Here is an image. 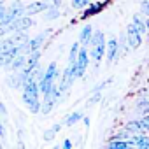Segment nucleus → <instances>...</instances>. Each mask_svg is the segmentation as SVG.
<instances>
[{
  "label": "nucleus",
  "mask_w": 149,
  "mask_h": 149,
  "mask_svg": "<svg viewBox=\"0 0 149 149\" xmlns=\"http://www.w3.org/2000/svg\"><path fill=\"white\" fill-rule=\"evenodd\" d=\"M88 53H90V58L93 60L95 67L100 65V61L104 60L105 56V33L102 30H93V35H91V40H90V46H88Z\"/></svg>",
  "instance_id": "f257e3e1"
},
{
  "label": "nucleus",
  "mask_w": 149,
  "mask_h": 149,
  "mask_svg": "<svg viewBox=\"0 0 149 149\" xmlns=\"http://www.w3.org/2000/svg\"><path fill=\"white\" fill-rule=\"evenodd\" d=\"M58 77H60L58 67H56V63L53 61V63L47 65V68L42 72V76H40V79H39V90H40V93H42L44 97L49 95L51 88L54 86V79H58Z\"/></svg>",
  "instance_id": "f03ea898"
},
{
  "label": "nucleus",
  "mask_w": 149,
  "mask_h": 149,
  "mask_svg": "<svg viewBox=\"0 0 149 149\" xmlns=\"http://www.w3.org/2000/svg\"><path fill=\"white\" fill-rule=\"evenodd\" d=\"M76 72H77L76 63H68V65H67V68H65V70H63V74H61V77H58V79H60L58 90H60L61 93H67V91H68V88L72 86L74 79H76Z\"/></svg>",
  "instance_id": "7ed1b4c3"
},
{
  "label": "nucleus",
  "mask_w": 149,
  "mask_h": 149,
  "mask_svg": "<svg viewBox=\"0 0 149 149\" xmlns=\"http://www.w3.org/2000/svg\"><path fill=\"white\" fill-rule=\"evenodd\" d=\"M76 67H77V72H76V79H81L84 76V72L90 65V53H88V47L81 46L79 47V53H77V58H76Z\"/></svg>",
  "instance_id": "20e7f679"
},
{
  "label": "nucleus",
  "mask_w": 149,
  "mask_h": 149,
  "mask_svg": "<svg viewBox=\"0 0 149 149\" xmlns=\"http://www.w3.org/2000/svg\"><path fill=\"white\" fill-rule=\"evenodd\" d=\"M112 4V0H100V2H91L88 7H84V11L81 13V19H88V18H93L97 14H100L105 7H109Z\"/></svg>",
  "instance_id": "39448f33"
},
{
  "label": "nucleus",
  "mask_w": 149,
  "mask_h": 149,
  "mask_svg": "<svg viewBox=\"0 0 149 149\" xmlns=\"http://www.w3.org/2000/svg\"><path fill=\"white\" fill-rule=\"evenodd\" d=\"M119 40L118 37H111L109 40H105V56H107V65H112L114 61H118L119 58Z\"/></svg>",
  "instance_id": "423d86ee"
},
{
  "label": "nucleus",
  "mask_w": 149,
  "mask_h": 149,
  "mask_svg": "<svg viewBox=\"0 0 149 149\" xmlns=\"http://www.w3.org/2000/svg\"><path fill=\"white\" fill-rule=\"evenodd\" d=\"M140 44H142V35L133 26V23H128V26H126V46L132 51H135V49L140 47Z\"/></svg>",
  "instance_id": "0eeeda50"
},
{
  "label": "nucleus",
  "mask_w": 149,
  "mask_h": 149,
  "mask_svg": "<svg viewBox=\"0 0 149 149\" xmlns=\"http://www.w3.org/2000/svg\"><path fill=\"white\" fill-rule=\"evenodd\" d=\"M32 25H33L32 18L26 16V14H23V16H19V18L13 19V21L9 23V30H11V32H26Z\"/></svg>",
  "instance_id": "6e6552de"
},
{
  "label": "nucleus",
  "mask_w": 149,
  "mask_h": 149,
  "mask_svg": "<svg viewBox=\"0 0 149 149\" xmlns=\"http://www.w3.org/2000/svg\"><path fill=\"white\" fill-rule=\"evenodd\" d=\"M21 102L23 105L32 112V114H40V98L39 97H32V95H26V93H21Z\"/></svg>",
  "instance_id": "1a4fd4ad"
},
{
  "label": "nucleus",
  "mask_w": 149,
  "mask_h": 149,
  "mask_svg": "<svg viewBox=\"0 0 149 149\" xmlns=\"http://www.w3.org/2000/svg\"><path fill=\"white\" fill-rule=\"evenodd\" d=\"M49 32H46V33H40V35H35V37H32V39H28L26 40V44H25V54H28V53H32V51H40V47H42V44H44V40H46V35H47Z\"/></svg>",
  "instance_id": "9d476101"
},
{
  "label": "nucleus",
  "mask_w": 149,
  "mask_h": 149,
  "mask_svg": "<svg viewBox=\"0 0 149 149\" xmlns=\"http://www.w3.org/2000/svg\"><path fill=\"white\" fill-rule=\"evenodd\" d=\"M47 7H49V4L44 2V0H32V2L25 7V14L33 16V14H39V13H44Z\"/></svg>",
  "instance_id": "9b49d317"
},
{
  "label": "nucleus",
  "mask_w": 149,
  "mask_h": 149,
  "mask_svg": "<svg viewBox=\"0 0 149 149\" xmlns=\"http://www.w3.org/2000/svg\"><path fill=\"white\" fill-rule=\"evenodd\" d=\"M125 130H128L130 133H146L149 132V125L144 119H133L125 125Z\"/></svg>",
  "instance_id": "f8f14e48"
},
{
  "label": "nucleus",
  "mask_w": 149,
  "mask_h": 149,
  "mask_svg": "<svg viewBox=\"0 0 149 149\" xmlns=\"http://www.w3.org/2000/svg\"><path fill=\"white\" fill-rule=\"evenodd\" d=\"M130 140L135 147H140V149H149V135H144V133H132L130 135Z\"/></svg>",
  "instance_id": "ddd939ff"
},
{
  "label": "nucleus",
  "mask_w": 149,
  "mask_h": 149,
  "mask_svg": "<svg viewBox=\"0 0 149 149\" xmlns=\"http://www.w3.org/2000/svg\"><path fill=\"white\" fill-rule=\"evenodd\" d=\"M91 35H93V26L91 25H84L83 28H81V32H79V44L81 46H84V47H88L90 46V40H91Z\"/></svg>",
  "instance_id": "4468645a"
},
{
  "label": "nucleus",
  "mask_w": 149,
  "mask_h": 149,
  "mask_svg": "<svg viewBox=\"0 0 149 149\" xmlns=\"http://www.w3.org/2000/svg\"><path fill=\"white\" fill-rule=\"evenodd\" d=\"M40 54H42L40 51H32V53H28V54H26V63H25V68L32 72V70L39 65V61H40Z\"/></svg>",
  "instance_id": "2eb2a0df"
},
{
  "label": "nucleus",
  "mask_w": 149,
  "mask_h": 149,
  "mask_svg": "<svg viewBox=\"0 0 149 149\" xmlns=\"http://www.w3.org/2000/svg\"><path fill=\"white\" fill-rule=\"evenodd\" d=\"M25 63H26V54L21 53V54H18V56L7 65V68H9L11 72H18V70H21V68L25 67Z\"/></svg>",
  "instance_id": "dca6fc26"
},
{
  "label": "nucleus",
  "mask_w": 149,
  "mask_h": 149,
  "mask_svg": "<svg viewBox=\"0 0 149 149\" xmlns=\"http://www.w3.org/2000/svg\"><path fill=\"white\" fill-rule=\"evenodd\" d=\"M81 119H83V112H81V111H74V112L67 114L61 123H63V126H72V125H76V123L81 121Z\"/></svg>",
  "instance_id": "f3484780"
},
{
  "label": "nucleus",
  "mask_w": 149,
  "mask_h": 149,
  "mask_svg": "<svg viewBox=\"0 0 149 149\" xmlns=\"http://www.w3.org/2000/svg\"><path fill=\"white\" fill-rule=\"evenodd\" d=\"M132 146H133V144H132L130 139H125V140L118 139V140H109V142H107V149H128V147H132Z\"/></svg>",
  "instance_id": "a211bd4d"
},
{
  "label": "nucleus",
  "mask_w": 149,
  "mask_h": 149,
  "mask_svg": "<svg viewBox=\"0 0 149 149\" xmlns=\"http://www.w3.org/2000/svg\"><path fill=\"white\" fill-rule=\"evenodd\" d=\"M16 44H18V42H16L14 37H4L2 40H0V54H2V53H7V51L13 49Z\"/></svg>",
  "instance_id": "6ab92c4d"
},
{
  "label": "nucleus",
  "mask_w": 149,
  "mask_h": 149,
  "mask_svg": "<svg viewBox=\"0 0 149 149\" xmlns=\"http://www.w3.org/2000/svg\"><path fill=\"white\" fill-rule=\"evenodd\" d=\"M132 23H133V26L139 30V33L144 37V33L147 32V28H146V19H142V18H140V14H133Z\"/></svg>",
  "instance_id": "aec40b11"
},
{
  "label": "nucleus",
  "mask_w": 149,
  "mask_h": 149,
  "mask_svg": "<svg viewBox=\"0 0 149 149\" xmlns=\"http://www.w3.org/2000/svg\"><path fill=\"white\" fill-rule=\"evenodd\" d=\"M56 105V102L54 100H51V98H46L44 100V104L40 105V114H49L51 111H53V107Z\"/></svg>",
  "instance_id": "412c9836"
},
{
  "label": "nucleus",
  "mask_w": 149,
  "mask_h": 149,
  "mask_svg": "<svg viewBox=\"0 0 149 149\" xmlns=\"http://www.w3.org/2000/svg\"><path fill=\"white\" fill-rule=\"evenodd\" d=\"M79 47H81L79 42H74V44H72V47H70V51H68V63H74V61H76L77 53H79Z\"/></svg>",
  "instance_id": "4be33fe9"
},
{
  "label": "nucleus",
  "mask_w": 149,
  "mask_h": 149,
  "mask_svg": "<svg viewBox=\"0 0 149 149\" xmlns=\"http://www.w3.org/2000/svg\"><path fill=\"white\" fill-rule=\"evenodd\" d=\"M46 11H47V13H46V19H47V21H51V19H58V18H60V11H58V7L49 6Z\"/></svg>",
  "instance_id": "5701e85b"
},
{
  "label": "nucleus",
  "mask_w": 149,
  "mask_h": 149,
  "mask_svg": "<svg viewBox=\"0 0 149 149\" xmlns=\"http://www.w3.org/2000/svg\"><path fill=\"white\" fill-rule=\"evenodd\" d=\"M130 135H132V133H130L128 130H125V128H123L121 132H118V133H114V135H111V139H109V140H118V139H121V140H125V139H130Z\"/></svg>",
  "instance_id": "b1692460"
},
{
  "label": "nucleus",
  "mask_w": 149,
  "mask_h": 149,
  "mask_svg": "<svg viewBox=\"0 0 149 149\" xmlns=\"http://www.w3.org/2000/svg\"><path fill=\"white\" fill-rule=\"evenodd\" d=\"M91 4V0H72V6H74V9H79V11H83L84 7H88Z\"/></svg>",
  "instance_id": "393cba45"
},
{
  "label": "nucleus",
  "mask_w": 149,
  "mask_h": 149,
  "mask_svg": "<svg viewBox=\"0 0 149 149\" xmlns=\"http://www.w3.org/2000/svg\"><path fill=\"white\" fill-rule=\"evenodd\" d=\"M112 79H114V77H109V79H105V81H102V83L95 84V86H93V90H91V93H93V91H102L105 86H109V84L112 83Z\"/></svg>",
  "instance_id": "a878e982"
},
{
  "label": "nucleus",
  "mask_w": 149,
  "mask_h": 149,
  "mask_svg": "<svg viewBox=\"0 0 149 149\" xmlns=\"http://www.w3.org/2000/svg\"><path fill=\"white\" fill-rule=\"evenodd\" d=\"M140 14L149 18V0H142L140 2Z\"/></svg>",
  "instance_id": "bb28decb"
},
{
  "label": "nucleus",
  "mask_w": 149,
  "mask_h": 149,
  "mask_svg": "<svg viewBox=\"0 0 149 149\" xmlns=\"http://www.w3.org/2000/svg\"><path fill=\"white\" fill-rule=\"evenodd\" d=\"M100 98H102V91H93L91 98L88 100V105H95L97 102H100Z\"/></svg>",
  "instance_id": "cd10ccee"
},
{
  "label": "nucleus",
  "mask_w": 149,
  "mask_h": 149,
  "mask_svg": "<svg viewBox=\"0 0 149 149\" xmlns=\"http://www.w3.org/2000/svg\"><path fill=\"white\" fill-rule=\"evenodd\" d=\"M54 135H58V133H56V132H53L51 128H47V130L44 132V140H46V142H51V140L54 139Z\"/></svg>",
  "instance_id": "c85d7f7f"
},
{
  "label": "nucleus",
  "mask_w": 149,
  "mask_h": 149,
  "mask_svg": "<svg viewBox=\"0 0 149 149\" xmlns=\"http://www.w3.org/2000/svg\"><path fill=\"white\" fill-rule=\"evenodd\" d=\"M147 105H149V98H140V100L137 102V109H139V111H144Z\"/></svg>",
  "instance_id": "c756f323"
},
{
  "label": "nucleus",
  "mask_w": 149,
  "mask_h": 149,
  "mask_svg": "<svg viewBox=\"0 0 149 149\" xmlns=\"http://www.w3.org/2000/svg\"><path fill=\"white\" fill-rule=\"evenodd\" d=\"M0 114H2L4 118L7 116V109H6V105H4V102H2V100H0Z\"/></svg>",
  "instance_id": "7c9ffc66"
},
{
  "label": "nucleus",
  "mask_w": 149,
  "mask_h": 149,
  "mask_svg": "<svg viewBox=\"0 0 149 149\" xmlns=\"http://www.w3.org/2000/svg\"><path fill=\"white\" fill-rule=\"evenodd\" d=\"M63 149H72V140L70 139H65L63 140Z\"/></svg>",
  "instance_id": "2f4dec72"
},
{
  "label": "nucleus",
  "mask_w": 149,
  "mask_h": 149,
  "mask_svg": "<svg viewBox=\"0 0 149 149\" xmlns=\"http://www.w3.org/2000/svg\"><path fill=\"white\" fill-rule=\"evenodd\" d=\"M6 137V128H4V125L0 123V139H4Z\"/></svg>",
  "instance_id": "473e14b6"
},
{
  "label": "nucleus",
  "mask_w": 149,
  "mask_h": 149,
  "mask_svg": "<svg viewBox=\"0 0 149 149\" xmlns=\"http://www.w3.org/2000/svg\"><path fill=\"white\" fill-rule=\"evenodd\" d=\"M6 13H7V9L6 7H0V21L4 19V16H6Z\"/></svg>",
  "instance_id": "72a5a7b5"
},
{
  "label": "nucleus",
  "mask_w": 149,
  "mask_h": 149,
  "mask_svg": "<svg viewBox=\"0 0 149 149\" xmlns=\"http://www.w3.org/2000/svg\"><path fill=\"white\" fill-rule=\"evenodd\" d=\"M81 121L84 123V126H86V128L90 126V118H84V116H83V119H81Z\"/></svg>",
  "instance_id": "f704fd0d"
},
{
  "label": "nucleus",
  "mask_w": 149,
  "mask_h": 149,
  "mask_svg": "<svg viewBox=\"0 0 149 149\" xmlns=\"http://www.w3.org/2000/svg\"><path fill=\"white\" fill-rule=\"evenodd\" d=\"M142 119H144V121L149 125V114H144V116H142Z\"/></svg>",
  "instance_id": "c9c22d12"
},
{
  "label": "nucleus",
  "mask_w": 149,
  "mask_h": 149,
  "mask_svg": "<svg viewBox=\"0 0 149 149\" xmlns=\"http://www.w3.org/2000/svg\"><path fill=\"white\" fill-rule=\"evenodd\" d=\"M146 28H147V32H149V18L146 19Z\"/></svg>",
  "instance_id": "e433bc0d"
},
{
  "label": "nucleus",
  "mask_w": 149,
  "mask_h": 149,
  "mask_svg": "<svg viewBox=\"0 0 149 149\" xmlns=\"http://www.w3.org/2000/svg\"><path fill=\"white\" fill-rule=\"evenodd\" d=\"M0 7H4V0H0Z\"/></svg>",
  "instance_id": "4c0bfd02"
},
{
  "label": "nucleus",
  "mask_w": 149,
  "mask_h": 149,
  "mask_svg": "<svg viewBox=\"0 0 149 149\" xmlns=\"http://www.w3.org/2000/svg\"><path fill=\"white\" fill-rule=\"evenodd\" d=\"M144 95H149V88H147V90H146V93H144Z\"/></svg>",
  "instance_id": "58836bf2"
},
{
  "label": "nucleus",
  "mask_w": 149,
  "mask_h": 149,
  "mask_svg": "<svg viewBox=\"0 0 149 149\" xmlns=\"http://www.w3.org/2000/svg\"><path fill=\"white\" fill-rule=\"evenodd\" d=\"M0 149H2V140H0Z\"/></svg>",
  "instance_id": "ea45409f"
},
{
  "label": "nucleus",
  "mask_w": 149,
  "mask_h": 149,
  "mask_svg": "<svg viewBox=\"0 0 149 149\" xmlns=\"http://www.w3.org/2000/svg\"><path fill=\"white\" fill-rule=\"evenodd\" d=\"M60 2H65V0H60Z\"/></svg>",
  "instance_id": "a19ab883"
}]
</instances>
